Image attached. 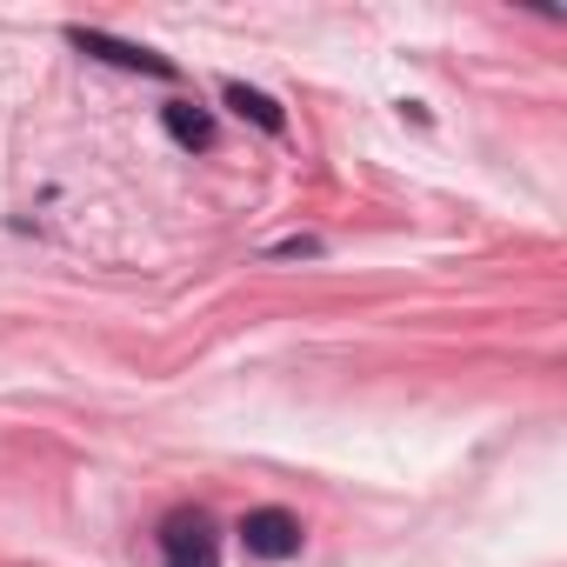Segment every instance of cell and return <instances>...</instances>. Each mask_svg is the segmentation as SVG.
I'll use <instances>...</instances> for the list:
<instances>
[{"instance_id":"obj_1","label":"cell","mask_w":567,"mask_h":567,"mask_svg":"<svg viewBox=\"0 0 567 567\" xmlns=\"http://www.w3.org/2000/svg\"><path fill=\"white\" fill-rule=\"evenodd\" d=\"M240 540H247V554H260V560H288V554H301V520L280 514V507H254V514L240 520Z\"/></svg>"},{"instance_id":"obj_2","label":"cell","mask_w":567,"mask_h":567,"mask_svg":"<svg viewBox=\"0 0 567 567\" xmlns=\"http://www.w3.org/2000/svg\"><path fill=\"white\" fill-rule=\"evenodd\" d=\"M167 567H220V547H214V527L200 514H174L167 520Z\"/></svg>"},{"instance_id":"obj_3","label":"cell","mask_w":567,"mask_h":567,"mask_svg":"<svg viewBox=\"0 0 567 567\" xmlns=\"http://www.w3.org/2000/svg\"><path fill=\"white\" fill-rule=\"evenodd\" d=\"M81 54H101V61H114V68H134V74H174V61H161V54H147V48H134V41H114V34H101V28H74L68 34Z\"/></svg>"},{"instance_id":"obj_4","label":"cell","mask_w":567,"mask_h":567,"mask_svg":"<svg viewBox=\"0 0 567 567\" xmlns=\"http://www.w3.org/2000/svg\"><path fill=\"white\" fill-rule=\"evenodd\" d=\"M167 134H174L181 147H207V141H214V121H207L194 101H174V107H167Z\"/></svg>"},{"instance_id":"obj_5","label":"cell","mask_w":567,"mask_h":567,"mask_svg":"<svg viewBox=\"0 0 567 567\" xmlns=\"http://www.w3.org/2000/svg\"><path fill=\"white\" fill-rule=\"evenodd\" d=\"M227 101H234V107H240V114H247V121H260V127H267V134H280V127H288V114H280V107H274V101H267V94H254V87H240V81H234V87H227Z\"/></svg>"}]
</instances>
